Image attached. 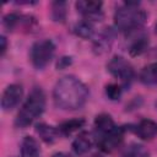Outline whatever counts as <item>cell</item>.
Masks as SVG:
<instances>
[{
	"mask_svg": "<svg viewBox=\"0 0 157 157\" xmlns=\"http://www.w3.org/2000/svg\"><path fill=\"white\" fill-rule=\"evenodd\" d=\"M53 98L58 108L64 110H76L86 103L88 98V88L77 77L66 75L55 83Z\"/></svg>",
	"mask_w": 157,
	"mask_h": 157,
	"instance_id": "1",
	"label": "cell"
},
{
	"mask_svg": "<svg viewBox=\"0 0 157 157\" xmlns=\"http://www.w3.org/2000/svg\"><path fill=\"white\" fill-rule=\"evenodd\" d=\"M139 1H126L114 13L115 27L128 34L139 31L146 21V12L139 7Z\"/></svg>",
	"mask_w": 157,
	"mask_h": 157,
	"instance_id": "2",
	"label": "cell"
},
{
	"mask_svg": "<svg viewBox=\"0 0 157 157\" xmlns=\"http://www.w3.org/2000/svg\"><path fill=\"white\" fill-rule=\"evenodd\" d=\"M44 108H45V96L40 88L36 87L31 91L26 102L21 107L15 119V125L20 129L27 128L37 118L42 115V113L44 112Z\"/></svg>",
	"mask_w": 157,
	"mask_h": 157,
	"instance_id": "3",
	"label": "cell"
},
{
	"mask_svg": "<svg viewBox=\"0 0 157 157\" xmlns=\"http://www.w3.org/2000/svg\"><path fill=\"white\" fill-rule=\"evenodd\" d=\"M54 52L55 45L50 39H42L33 43L29 50V59L32 65L38 70L44 69L50 63Z\"/></svg>",
	"mask_w": 157,
	"mask_h": 157,
	"instance_id": "4",
	"label": "cell"
},
{
	"mask_svg": "<svg viewBox=\"0 0 157 157\" xmlns=\"http://www.w3.org/2000/svg\"><path fill=\"white\" fill-rule=\"evenodd\" d=\"M107 70L110 72L112 76L118 78L123 86H128L132 81L134 74H135L131 64L126 59H124L123 56H119V55L113 56L108 61Z\"/></svg>",
	"mask_w": 157,
	"mask_h": 157,
	"instance_id": "5",
	"label": "cell"
},
{
	"mask_svg": "<svg viewBox=\"0 0 157 157\" xmlns=\"http://www.w3.org/2000/svg\"><path fill=\"white\" fill-rule=\"evenodd\" d=\"M23 96V88L21 85L17 83H12L10 86H7L2 93L1 97V108L4 112H9L11 109H13L21 101Z\"/></svg>",
	"mask_w": 157,
	"mask_h": 157,
	"instance_id": "6",
	"label": "cell"
},
{
	"mask_svg": "<svg viewBox=\"0 0 157 157\" xmlns=\"http://www.w3.org/2000/svg\"><path fill=\"white\" fill-rule=\"evenodd\" d=\"M102 1L96 0H80L76 2L77 11L88 21H96L102 17Z\"/></svg>",
	"mask_w": 157,
	"mask_h": 157,
	"instance_id": "7",
	"label": "cell"
},
{
	"mask_svg": "<svg viewBox=\"0 0 157 157\" xmlns=\"http://www.w3.org/2000/svg\"><path fill=\"white\" fill-rule=\"evenodd\" d=\"M123 139H124V129L117 126L110 132L99 136L98 146L103 152H112L121 145Z\"/></svg>",
	"mask_w": 157,
	"mask_h": 157,
	"instance_id": "8",
	"label": "cell"
},
{
	"mask_svg": "<svg viewBox=\"0 0 157 157\" xmlns=\"http://www.w3.org/2000/svg\"><path fill=\"white\" fill-rule=\"evenodd\" d=\"M93 144H94L93 135L88 131H82L72 141V150L77 156H82L92 148Z\"/></svg>",
	"mask_w": 157,
	"mask_h": 157,
	"instance_id": "9",
	"label": "cell"
},
{
	"mask_svg": "<svg viewBox=\"0 0 157 157\" xmlns=\"http://www.w3.org/2000/svg\"><path fill=\"white\" fill-rule=\"evenodd\" d=\"M135 131L141 140L150 141L157 136V123L151 119H142L136 125Z\"/></svg>",
	"mask_w": 157,
	"mask_h": 157,
	"instance_id": "10",
	"label": "cell"
},
{
	"mask_svg": "<svg viewBox=\"0 0 157 157\" xmlns=\"http://www.w3.org/2000/svg\"><path fill=\"white\" fill-rule=\"evenodd\" d=\"M113 40H114V31L112 28H104V31L101 32L98 34L97 39L94 40L93 48H94L96 53L102 54V53H105L107 50H109Z\"/></svg>",
	"mask_w": 157,
	"mask_h": 157,
	"instance_id": "11",
	"label": "cell"
},
{
	"mask_svg": "<svg viewBox=\"0 0 157 157\" xmlns=\"http://www.w3.org/2000/svg\"><path fill=\"white\" fill-rule=\"evenodd\" d=\"M36 131L38 134V136L45 142V144H54L59 136L61 135L59 129L52 126V125H48V124H44V123H39L36 125Z\"/></svg>",
	"mask_w": 157,
	"mask_h": 157,
	"instance_id": "12",
	"label": "cell"
},
{
	"mask_svg": "<svg viewBox=\"0 0 157 157\" xmlns=\"http://www.w3.org/2000/svg\"><path fill=\"white\" fill-rule=\"evenodd\" d=\"M115 128H117V125H115L114 120L108 114H99L94 119V129H96L98 136L105 135V134L110 132L112 130H114Z\"/></svg>",
	"mask_w": 157,
	"mask_h": 157,
	"instance_id": "13",
	"label": "cell"
},
{
	"mask_svg": "<svg viewBox=\"0 0 157 157\" xmlns=\"http://www.w3.org/2000/svg\"><path fill=\"white\" fill-rule=\"evenodd\" d=\"M40 152L37 140L32 136H25L21 144V156L22 157H38Z\"/></svg>",
	"mask_w": 157,
	"mask_h": 157,
	"instance_id": "14",
	"label": "cell"
},
{
	"mask_svg": "<svg viewBox=\"0 0 157 157\" xmlns=\"http://www.w3.org/2000/svg\"><path fill=\"white\" fill-rule=\"evenodd\" d=\"M147 48H148L147 36H145L142 33H137V36L134 38V40L129 45V53L131 56H137V55H141L142 53H145Z\"/></svg>",
	"mask_w": 157,
	"mask_h": 157,
	"instance_id": "15",
	"label": "cell"
},
{
	"mask_svg": "<svg viewBox=\"0 0 157 157\" xmlns=\"http://www.w3.org/2000/svg\"><path fill=\"white\" fill-rule=\"evenodd\" d=\"M140 81L147 86L157 85V63L148 64L140 72Z\"/></svg>",
	"mask_w": 157,
	"mask_h": 157,
	"instance_id": "16",
	"label": "cell"
},
{
	"mask_svg": "<svg viewBox=\"0 0 157 157\" xmlns=\"http://www.w3.org/2000/svg\"><path fill=\"white\" fill-rule=\"evenodd\" d=\"M74 32L76 36L83 38V39H88L93 36L94 33V27H93V23L88 20H81L80 22H77L75 26H74Z\"/></svg>",
	"mask_w": 157,
	"mask_h": 157,
	"instance_id": "17",
	"label": "cell"
},
{
	"mask_svg": "<svg viewBox=\"0 0 157 157\" xmlns=\"http://www.w3.org/2000/svg\"><path fill=\"white\" fill-rule=\"evenodd\" d=\"M120 157H150V152L140 144H130L123 150Z\"/></svg>",
	"mask_w": 157,
	"mask_h": 157,
	"instance_id": "18",
	"label": "cell"
},
{
	"mask_svg": "<svg viewBox=\"0 0 157 157\" xmlns=\"http://www.w3.org/2000/svg\"><path fill=\"white\" fill-rule=\"evenodd\" d=\"M85 125V120L83 119H71L67 121H64L63 124H60V126L58 128L60 134L64 136H69L72 132L77 131L78 129H81Z\"/></svg>",
	"mask_w": 157,
	"mask_h": 157,
	"instance_id": "19",
	"label": "cell"
},
{
	"mask_svg": "<svg viewBox=\"0 0 157 157\" xmlns=\"http://www.w3.org/2000/svg\"><path fill=\"white\" fill-rule=\"evenodd\" d=\"M67 4L65 1H54L52 4V17L56 22H64L67 13Z\"/></svg>",
	"mask_w": 157,
	"mask_h": 157,
	"instance_id": "20",
	"label": "cell"
},
{
	"mask_svg": "<svg viewBox=\"0 0 157 157\" xmlns=\"http://www.w3.org/2000/svg\"><path fill=\"white\" fill-rule=\"evenodd\" d=\"M105 94L109 99L112 101H117L120 98L121 96V86L117 85V83H110L105 87Z\"/></svg>",
	"mask_w": 157,
	"mask_h": 157,
	"instance_id": "21",
	"label": "cell"
},
{
	"mask_svg": "<svg viewBox=\"0 0 157 157\" xmlns=\"http://www.w3.org/2000/svg\"><path fill=\"white\" fill-rule=\"evenodd\" d=\"M70 63H71V58H61L58 63V69H63V67L70 65Z\"/></svg>",
	"mask_w": 157,
	"mask_h": 157,
	"instance_id": "22",
	"label": "cell"
},
{
	"mask_svg": "<svg viewBox=\"0 0 157 157\" xmlns=\"http://www.w3.org/2000/svg\"><path fill=\"white\" fill-rule=\"evenodd\" d=\"M0 42H1V55H4V54H5V52H6V48H7V42H6V38H5L4 36H1Z\"/></svg>",
	"mask_w": 157,
	"mask_h": 157,
	"instance_id": "23",
	"label": "cell"
},
{
	"mask_svg": "<svg viewBox=\"0 0 157 157\" xmlns=\"http://www.w3.org/2000/svg\"><path fill=\"white\" fill-rule=\"evenodd\" d=\"M53 157H71L69 153H65V152H56L53 155Z\"/></svg>",
	"mask_w": 157,
	"mask_h": 157,
	"instance_id": "24",
	"label": "cell"
},
{
	"mask_svg": "<svg viewBox=\"0 0 157 157\" xmlns=\"http://www.w3.org/2000/svg\"><path fill=\"white\" fill-rule=\"evenodd\" d=\"M91 157H103V156H101V155H93V156H91Z\"/></svg>",
	"mask_w": 157,
	"mask_h": 157,
	"instance_id": "25",
	"label": "cell"
},
{
	"mask_svg": "<svg viewBox=\"0 0 157 157\" xmlns=\"http://www.w3.org/2000/svg\"><path fill=\"white\" fill-rule=\"evenodd\" d=\"M156 32H157V25H156Z\"/></svg>",
	"mask_w": 157,
	"mask_h": 157,
	"instance_id": "26",
	"label": "cell"
},
{
	"mask_svg": "<svg viewBox=\"0 0 157 157\" xmlns=\"http://www.w3.org/2000/svg\"><path fill=\"white\" fill-rule=\"evenodd\" d=\"M156 109H157V102H156Z\"/></svg>",
	"mask_w": 157,
	"mask_h": 157,
	"instance_id": "27",
	"label": "cell"
}]
</instances>
